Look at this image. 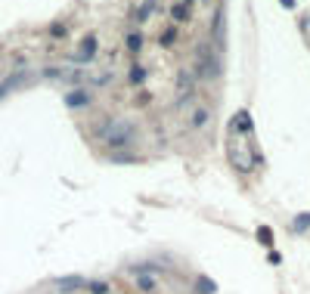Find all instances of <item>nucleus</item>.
Returning a JSON list of instances; mask_svg holds the SVG:
<instances>
[{"instance_id": "nucleus-6", "label": "nucleus", "mask_w": 310, "mask_h": 294, "mask_svg": "<svg viewBox=\"0 0 310 294\" xmlns=\"http://www.w3.org/2000/svg\"><path fill=\"white\" fill-rule=\"evenodd\" d=\"M84 285H87V282H84L81 276H69V279H56V288H59L62 294H69V291H74V288H84Z\"/></svg>"}, {"instance_id": "nucleus-2", "label": "nucleus", "mask_w": 310, "mask_h": 294, "mask_svg": "<svg viewBox=\"0 0 310 294\" xmlns=\"http://www.w3.org/2000/svg\"><path fill=\"white\" fill-rule=\"evenodd\" d=\"M62 99H65V108H90V105H93V93H90V90H84V87L69 90Z\"/></svg>"}, {"instance_id": "nucleus-1", "label": "nucleus", "mask_w": 310, "mask_h": 294, "mask_svg": "<svg viewBox=\"0 0 310 294\" xmlns=\"http://www.w3.org/2000/svg\"><path fill=\"white\" fill-rule=\"evenodd\" d=\"M106 146L112 149V152H121V149H128L137 142V130H133L130 121H112V127L106 130Z\"/></svg>"}, {"instance_id": "nucleus-18", "label": "nucleus", "mask_w": 310, "mask_h": 294, "mask_svg": "<svg viewBox=\"0 0 310 294\" xmlns=\"http://www.w3.org/2000/svg\"><path fill=\"white\" fill-rule=\"evenodd\" d=\"M133 103H137L140 108H143V105H149V103H152V96H149V93H146V90H143V93H140L137 99H133Z\"/></svg>"}, {"instance_id": "nucleus-8", "label": "nucleus", "mask_w": 310, "mask_h": 294, "mask_svg": "<svg viewBox=\"0 0 310 294\" xmlns=\"http://www.w3.org/2000/svg\"><path fill=\"white\" fill-rule=\"evenodd\" d=\"M137 288L143 291V294H152V291H155V279H152L149 273H140V276H137Z\"/></svg>"}, {"instance_id": "nucleus-10", "label": "nucleus", "mask_w": 310, "mask_h": 294, "mask_svg": "<svg viewBox=\"0 0 310 294\" xmlns=\"http://www.w3.org/2000/svg\"><path fill=\"white\" fill-rule=\"evenodd\" d=\"M84 291L87 294H109L112 288H109V282H99V279H90L87 285H84Z\"/></svg>"}, {"instance_id": "nucleus-13", "label": "nucleus", "mask_w": 310, "mask_h": 294, "mask_svg": "<svg viewBox=\"0 0 310 294\" xmlns=\"http://www.w3.org/2000/svg\"><path fill=\"white\" fill-rule=\"evenodd\" d=\"M257 242H261L264 248L273 245V229H270V226H261V229H257Z\"/></svg>"}, {"instance_id": "nucleus-3", "label": "nucleus", "mask_w": 310, "mask_h": 294, "mask_svg": "<svg viewBox=\"0 0 310 294\" xmlns=\"http://www.w3.org/2000/svg\"><path fill=\"white\" fill-rule=\"evenodd\" d=\"M208 121H211V112H208L205 105H199V108H192V112H189L186 127H189V130H205V127H208Z\"/></svg>"}, {"instance_id": "nucleus-12", "label": "nucleus", "mask_w": 310, "mask_h": 294, "mask_svg": "<svg viewBox=\"0 0 310 294\" xmlns=\"http://www.w3.org/2000/svg\"><path fill=\"white\" fill-rule=\"evenodd\" d=\"M196 291H199V294H214L217 285L208 279V276H199V279H196Z\"/></svg>"}, {"instance_id": "nucleus-19", "label": "nucleus", "mask_w": 310, "mask_h": 294, "mask_svg": "<svg viewBox=\"0 0 310 294\" xmlns=\"http://www.w3.org/2000/svg\"><path fill=\"white\" fill-rule=\"evenodd\" d=\"M279 3H282V6H289V10H292V6H295V0H279Z\"/></svg>"}, {"instance_id": "nucleus-16", "label": "nucleus", "mask_w": 310, "mask_h": 294, "mask_svg": "<svg viewBox=\"0 0 310 294\" xmlns=\"http://www.w3.org/2000/svg\"><path fill=\"white\" fill-rule=\"evenodd\" d=\"M50 35H53V37H65V35H69V28H65L62 22H56V25H50Z\"/></svg>"}, {"instance_id": "nucleus-15", "label": "nucleus", "mask_w": 310, "mask_h": 294, "mask_svg": "<svg viewBox=\"0 0 310 294\" xmlns=\"http://www.w3.org/2000/svg\"><path fill=\"white\" fill-rule=\"evenodd\" d=\"M112 161H115V164H128V161H137V155H128V152H112Z\"/></svg>"}, {"instance_id": "nucleus-17", "label": "nucleus", "mask_w": 310, "mask_h": 294, "mask_svg": "<svg viewBox=\"0 0 310 294\" xmlns=\"http://www.w3.org/2000/svg\"><path fill=\"white\" fill-rule=\"evenodd\" d=\"M307 226H310V214H298V220H295V229H298V232H304Z\"/></svg>"}, {"instance_id": "nucleus-7", "label": "nucleus", "mask_w": 310, "mask_h": 294, "mask_svg": "<svg viewBox=\"0 0 310 294\" xmlns=\"http://www.w3.org/2000/svg\"><path fill=\"white\" fill-rule=\"evenodd\" d=\"M124 44H128V50H130L133 56H137V53H143V44H146V40H143V35H137V31H130V35L124 37Z\"/></svg>"}, {"instance_id": "nucleus-14", "label": "nucleus", "mask_w": 310, "mask_h": 294, "mask_svg": "<svg viewBox=\"0 0 310 294\" xmlns=\"http://www.w3.org/2000/svg\"><path fill=\"white\" fill-rule=\"evenodd\" d=\"M158 40H162V47H174V40H177V31H174V28H164L162 35H158Z\"/></svg>"}, {"instance_id": "nucleus-9", "label": "nucleus", "mask_w": 310, "mask_h": 294, "mask_svg": "<svg viewBox=\"0 0 310 294\" xmlns=\"http://www.w3.org/2000/svg\"><path fill=\"white\" fill-rule=\"evenodd\" d=\"M233 118H236V121H233V127H236V130L251 133V118H248V112H236Z\"/></svg>"}, {"instance_id": "nucleus-5", "label": "nucleus", "mask_w": 310, "mask_h": 294, "mask_svg": "<svg viewBox=\"0 0 310 294\" xmlns=\"http://www.w3.org/2000/svg\"><path fill=\"white\" fill-rule=\"evenodd\" d=\"M171 19L177 22V25H186L192 19V6H186V3H180V0H177V3L171 6Z\"/></svg>"}, {"instance_id": "nucleus-4", "label": "nucleus", "mask_w": 310, "mask_h": 294, "mask_svg": "<svg viewBox=\"0 0 310 294\" xmlns=\"http://www.w3.org/2000/svg\"><path fill=\"white\" fill-rule=\"evenodd\" d=\"M96 53H99V40H96V35H87L81 40V47H78V59L81 62H90Z\"/></svg>"}, {"instance_id": "nucleus-11", "label": "nucleus", "mask_w": 310, "mask_h": 294, "mask_svg": "<svg viewBox=\"0 0 310 294\" xmlns=\"http://www.w3.org/2000/svg\"><path fill=\"white\" fill-rule=\"evenodd\" d=\"M128 78H130V84H143V81L149 78V71H146L140 62H133V65H130V74H128Z\"/></svg>"}]
</instances>
